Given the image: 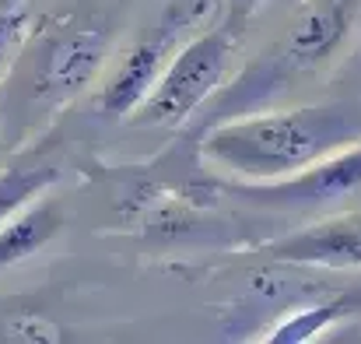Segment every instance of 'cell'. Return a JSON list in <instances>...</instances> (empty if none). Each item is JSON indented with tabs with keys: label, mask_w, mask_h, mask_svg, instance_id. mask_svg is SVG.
<instances>
[{
	"label": "cell",
	"mask_w": 361,
	"mask_h": 344,
	"mask_svg": "<svg viewBox=\"0 0 361 344\" xmlns=\"http://www.w3.org/2000/svg\"><path fill=\"white\" fill-rule=\"evenodd\" d=\"M263 0H228V14H232V25H239V21H245L256 7H259Z\"/></svg>",
	"instance_id": "12"
},
{
	"label": "cell",
	"mask_w": 361,
	"mask_h": 344,
	"mask_svg": "<svg viewBox=\"0 0 361 344\" xmlns=\"http://www.w3.org/2000/svg\"><path fill=\"white\" fill-rule=\"evenodd\" d=\"M358 4L361 0H298V14L284 28V42L274 57V67L288 78L334 60V53L348 42L355 28Z\"/></svg>",
	"instance_id": "5"
},
{
	"label": "cell",
	"mask_w": 361,
	"mask_h": 344,
	"mask_svg": "<svg viewBox=\"0 0 361 344\" xmlns=\"http://www.w3.org/2000/svg\"><path fill=\"white\" fill-rule=\"evenodd\" d=\"M179 25H183V18H169L165 25L147 28L123 53V60L109 71V78L99 88V99H95L99 113L113 116V119H126L147 99V92L154 88V81L161 78V71L172 57V46L179 39Z\"/></svg>",
	"instance_id": "6"
},
{
	"label": "cell",
	"mask_w": 361,
	"mask_h": 344,
	"mask_svg": "<svg viewBox=\"0 0 361 344\" xmlns=\"http://www.w3.org/2000/svg\"><path fill=\"white\" fill-rule=\"evenodd\" d=\"M228 186L249 204L281 208V211L337 204L348 194L361 190V144L344 148L330 158H319L316 165H309L295 176L274 179V183H228Z\"/></svg>",
	"instance_id": "4"
},
{
	"label": "cell",
	"mask_w": 361,
	"mask_h": 344,
	"mask_svg": "<svg viewBox=\"0 0 361 344\" xmlns=\"http://www.w3.org/2000/svg\"><path fill=\"white\" fill-rule=\"evenodd\" d=\"M25 32H28V11H21V7L0 11V71L11 60V53L21 46Z\"/></svg>",
	"instance_id": "10"
},
{
	"label": "cell",
	"mask_w": 361,
	"mask_h": 344,
	"mask_svg": "<svg viewBox=\"0 0 361 344\" xmlns=\"http://www.w3.org/2000/svg\"><path fill=\"white\" fill-rule=\"evenodd\" d=\"M113 49V32L99 21L67 25L42 39L35 74H32V99L46 106H63L81 95L102 71Z\"/></svg>",
	"instance_id": "3"
},
{
	"label": "cell",
	"mask_w": 361,
	"mask_h": 344,
	"mask_svg": "<svg viewBox=\"0 0 361 344\" xmlns=\"http://www.w3.org/2000/svg\"><path fill=\"white\" fill-rule=\"evenodd\" d=\"M277 263L295 267H361V215L319 222L270 246Z\"/></svg>",
	"instance_id": "7"
},
{
	"label": "cell",
	"mask_w": 361,
	"mask_h": 344,
	"mask_svg": "<svg viewBox=\"0 0 361 344\" xmlns=\"http://www.w3.org/2000/svg\"><path fill=\"white\" fill-rule=\"evenodd\" d=\"M355 144H361V113L344 102H323L211 123L200 155L228 183H274Z\"/></svg>",
	"instance_id": "1"
},
{
	"label": "cell",
	"mask_w": 361,
	"mask_h": 344,
	"mask_svg": "<svg viewBox=\"0 0 361 344\" xmlns=\"http://www.w3.org/2000/svg\"><path fill=\"white\" fill-rule=\"evenodd\" d=\"M11 7H21V0H0V11H11Z\"/></svg>",
	"instance_id": "13"
},
{
	"label": "cell",
	"mask_w": 361,
	"mask_h": 344,
	"mask_svg": "<svg viewBox=\"0 0 361 344\" xmlns=\"http://www.w3.org/2000/svg\"><path fill=\"white\" fill-rule=\"evenodd\" d=\"M60 225H63V215H60V204L53 201H42V204L32 201V208H21L18 215H11L0 225V271L39 253L49 239H56Z\"/></svg>",
	"instance_id": "8"
},
{
	"label": "cell",
	"mask_w": 361,
	"mask_h": 344,
	"mask_svg": "<svg viewBox=\"0 0 361 344\" xmlns=\"http://www.w3.org/2000/svg\"><path fill=\"white\" fill-rule=\"evenodd\" d=\"M277 4H288V7H291V4H298V0H277Z\"/></svg>",
	"instance_id": "14"
},
{
	"label": "cell",
	"mask_w": 361,
	"mask_h": 344,
	"mask_svg": "<svg viewBox=\"0 0 361 344\" xmlns=\"http://www.w3.org/2000/svg\"><path fill=\"white\" fill-rule=\"evenodd\" d=\"M56 179H60V172L53 165H32V169L0 172V225L11 215H18L21 208H28L32 201H39Z\"/></svg>",
	"instance_id": "9"
},
{
	"label": "cell",
	"mask_w": 361,
	"mask_h": 344,
	"mask_svg": "<svg viewBox=\"0 0 361 344\" xmlns=\"http://www.w3.org/2000/svg\"><path fill=\"white\" fill-rule=\"evenodd\" d=\"M232 49H235L232 28L204 32L200 39L183 46L176 57H169L147 99L126 119L140 126H179L221 88L232 64Z\"/></svg>",
	"instance_id": "2"
},
{
	"label": "cell",
	"mask_w": 361,
	"mask_h": 344,
	"mask_svg": "<svg viewBox=\"0 0 361 344\" xmlns=\"http://www.w3.org/2000/svg\"><path fill=\"white\" fill-rule=\"evenodd\" d=\"M341 313V306L334 302V306H323V309H312V313H302V320H312V324H326V316H337ZM270 338H277V341H302V338H312V331L305 327V324H298L295 331L288 327V331H274Z\"/></svg>",
	"instance_id": "11"
}]
</instances>
